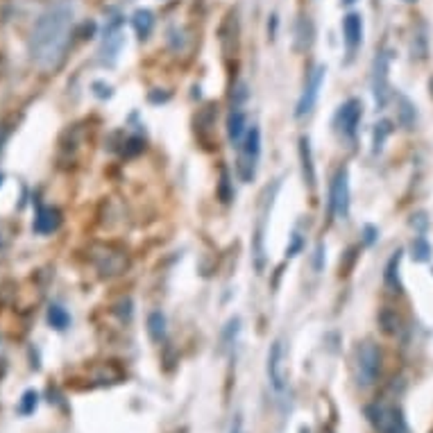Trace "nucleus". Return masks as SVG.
I'll use <instances>...</instances> for the list:
<instances>
[{
	"label": "nucleus",
	"mask_w": 433,
	"mask_h": 433,
	"mask_svg": "<svg viewBox=\"0 0 433 433\" xmlns=\"http://www.w3.org/2000/svg\"><path fill=\"white\" fill-rule=\"evenodd\" d=\"M71 26L73 7L68 3H57L39 16L30 36V57L36 66L53 71L61 64L71 43Z\"/></svg>",
	"instance_id": "1"
},
{
	"label": "nucleus",
	"mask_w": 433,
	"mask_h": 433,
	"mask_svg": "<svg viewBox=\"0 0 433 433\" xmlns=\"http://www.w3.org/2000/svg\"><path fill=\"white\" fill-rule=\"evenodd\" d=\"M241 152H239V177L243 182H252L256 175V164H259V157H261V132L259 127H250L245 134L243 143L239 145Z\"/></svg>",
	"instance_id": "2"
},
{
	"label": "nucleus",
	"mask_w": 433,
	"mask_h": 433,
	"mask_svg": "<svg viewBox=\"0 0 433 433\" xmlns=\"http://www.w3.org/2000/svg\"><path fill=\"white\" fill-rule=\"evenodd\" d=\"M381 372V352L375 343H363L356 352V383L361 388L372 386Z\"/></svg>",
	"instance_id": "3"
},
{
	"label": "nucleus",
	"mask_w": 433,
	"mask_h": 433,
	"mask_svg": "<svg viewBox=\"0 0 433 433\" xmlns=\"http://www.w3.org/2000/svg\"><path fill=\"white\" fill-rule=\"evenodd\" d=\"M365 417L379 433H404L406 424L400 408L390 404H370L365 406Z\"/></svg>",
	"instance_id": "4"
},
{
	"label": "nucleus",
	"mask_w": 433,
	"mask_h": 433,
	"mask_svg": "<svg viewBox=\"0 0 433 433\" xmlns=\"http://www.w3.org/2000/svg\"><path fill=\"white\" fill-rule=\"evenodd\" d=\"M325 73H327L325 66H315L311 75H308V80L304 84V91H302L300 100H298V107H295V118H304L315 109V103L320 98V89H323V82H325Z\"/></svg>",
	"instance_id": "5"
},
{
	"label": "nucleus",
	"mask_w": 433,
	"mask_h": 433,
	"mask_svg": "<svg viewBox=\"0 0 433 433\" xmlns=\"http://www.w3.org/2000/svg\"><path fill=\"white\" fill-rule=\"evenodd\" d=\"M331 212L340 220L350 216V175H348V168H340L331 182Z\"/></svg>",
	"instance_id": "6"
},
{
	"label": "nucleus",
	"mask_w": 433,
	"mask_h": 433,
	"mask_svg": "<svg viewBox=\"0 0 433 433\" xmlns=\"http://www.w3.org/2000/svg\"><path fill=\"white\" fill-rule=\"evenodd\" d=\"M363 116V105L361 100H356V98H352V100L345 103L340 109L336 118H333V125H336V130L345 136H352L358 127V120H361Z\"/></svg>",
	"instance_id": "7"
},
{
	"label": "nucleus",
	"mask_w": 433,
	"mask_h": 433,
	"mask_svg": "<svg viewBox=\"0 0 433 433\" xmlns=\"http://www.w3.org/2000/svg\"><path fill=\"white\" fill-rule=\"evenodd\" d=\"M268 379H270V386L275 388L277 392H281L283 388H286V372H283V343L281 340H275L270 345Z\"/></svg>",
	"instance_id": "8"
},
{
	"label": "nucleus",
	"mask_w": 433,
	"mask_h": 433,
	"mask_svg": "<svg viewBox=\"0 0 433 433\" xmlns=\"http://www.w3.org/2000/svg\"><path fill=\"white\" fill-rule=\"evenodd\" d=\"M388 55L381 53L375 59V75H372V91H375V103L383 107L388 103Z\"/></svg>",
	"instance_id": "9"
},
{
	"label": "nucleus",
	"mask_w": 433,
	"mask_h": 433,
	"mask_svg": "<svg viewBox=\"0 0 433 433\" xmlns=\"http://www.w3.org/2000/svg\"><path fill=\"white\" fill-rule=\"evenodd\" d=\"M343 34L345 43H348V51L354 53L363 41V19L358 14H348L343 19Z\"/></svg>",
	"instance_id": "10"
},
{
	"label": "nucleus",
	"mask_w": 433,
	"mask_h": 433,
	"mask_svg": "<svg viewBox=\"0 0 433 433\" xmlns=\"http://www.w3.org/2000/svg\"><path fill=\"white\" fill-rule=\"evenodd\" d=\"M247 134V118L241 109H234L227 118V136L234 145H241Z\"/></svg>",
	"instance_id": "11"
},
{
	"label": "nucleus",
	"mask_w": 433,
	"mask_h": 433,
	"mask_svg": "<svg viewBox=\"0 0 433 433\" xmlns=\"http://www.w3.org/2000/svg\"><path fill=\"white\" fill-rule=\"evenodd\" d=\"M300 159H302V172H304V182L308 187H315V166H313V152H311V141L302 136L300 139Z\"/></svg>",
	"instance_id": "12"
},
{
	"label": "nucleus",
	"mask_w": 433,
	"mask_h": 433,
	"mask_svg": "<svg viewBox=\"0 0 433 433\" xmlns=\"http://www.w3.org/2000/svg\"><path fill=\"white\" fill-rule=\"evenodd\" d=\"M59 222H61V216H59L57 209H51V207L39 209V214H36V218H34V231L51 234L59 227Z\"/></svg>",
	"instance_id": "13"
},
{
	"label": "nucleus",
	"mask_w": 433,
	"mask_h": 433,
	"mask_svg": "<svg viewBox=\"0 0 433 433\" xmlns=\"http://www.w3.org/2000/svg\"><path fill=\"white\" fill-rule=\"evenodd\" d=\"M132 26L136 30V34L141 36V39H145V36H150L152 28H155V16L150 9H139L136 14L132 16Z\"/></svg>",
	"instance_id": "14"
},
{
	"label": "nucleus",
	"mask_w": 433,
	"mask_h": 433,
	"mask_svg": "<svg viewBox=\"0 0 433 433\" xmlns=\"http://www.w3.org/2000/svg\"><path fill=\"white\" fill-rule=\"evenodd\" d=\"M147 333L155 343H162L166 338V315L162 311H155L147 315Z\"/></svg>",
	"instance_id": "15"
},
{
	"label": "nucleus",
	"mask_w": 433,
	"mask_h": 433,
	"mask_svg": "<svg viewBox=\"0 0 433 433\" xmlns=\"http://www.w3.org/2000/svg\"><path fill=\"white\" fill-rule=\"evenodd\" d=\"M48 323H51L55 329H59V331H64L68 325H71V315L64 311V308L61 306H57V304H53L51 308H48Z\"/></svg>",
	"instance_id": "16"
},
{
	"label": "nucleus",
	"mask_w": 433,
	"mask_h": 433,
	"mask_svg": "<svg viewBox=\"0 0 433 433\" xmlns=\"http://www.w3.org/2000/svg\"><path fill=\"white\" fill-rule=\"evenodd\" d=\"M400 261H402V252H395V256L386 266V283L390 288H400Z\"/></svg>",
	"instance_id": "17"
},
{
	"label": "nucleus",
	"mask_w": 433,
	"mask_h": 433,
	"mask_svg": "<svg viewBox=\"0 0 433 433\" xmlns=\"http://www.w3.org/2000/svg\"><path fill=\"white\" fill-rule=\"evenodd\" d=\"M397 100H400V120L404 122L406 127H411L413 122H415V107H413V103L408 100L406 95H402V93H397Z\"/></svg>",
	"instance_id": "18"
},
{
	"label": "nucleus",
	"mask_w": 433,
	"mask_h": 433,
	"mask_svg": "<svg viewBox=\"0 0 433 433\" xmlns=\"http://www.w3.org/2000/svg\"><path fill=\"white\" fill-rule=\"evenodd\" d=\"M36 404H39V392H36V390H26V392H23V397H21L19 411L23 415H30V413L36 411Z\"/></svg>",
	"instance_id": "19"
},
{
	"label": "nucleus",
	"mask_w": 433,
	"mask_h": 433,
	"mask_svg": "<svg viewBox=\"0 0 433 433\" xmlns=\"http://www.w3.org/2000/svg\"><path fill=\"white\" fill-rule=\"evenodd\" d=\"M411 252H413V259H415V261H429V256H431V245H429L422 236H417V239L411 243Z\"/></svg>",
	"instance_id": "20"
},
{
	"label": "nucleus",
	"mask_w": 433,
	"mask_h": 433,
	"mask_svg": "<svg viewBox=\"0 0 433 433\" xmlns=\"http://www.w3.org/2000/svg\"><path fill=\"white\" fill-rule=\"evenodd\" d=\"M390 120H381L375 125V152H379L383 147V141H386V136L390 134Z\"/></svg>",
	"instance_id": "21"
},
{
	"label": "nucleus",
	"mask_w": 433,
	"mask_h": 433,
	"mask_svg": "<svg viewBox=\"0 0 433 433\" xmlns=\"http://www.w3.org/2000/svg\"><path fill=\"white\" fill-rule=\"evenodd\" d=\"M372 241H375V229L365 227V243H372Z\"/></svg>",
	"instance_id": "22"
},
{
	"label": "nucleus",
	"mask_w": 433,
	"mask_h": 433,
	"mask_svg": "<svg viewBox=\"0 0 433 433\" xmlns=\"http://www.w3.org/2000/svg\"><path fill=\"white\" fill-rule=\"evenodd\" d=\"M231 433H241V419L236 422V427H234V431H231Z\"/></svg>",
	"instance_id": "23"
},
{
	"label": "nucleus",
	"mask_w": 433,
	"mask_h": 433,
	"mask_svg": "<svg viewBox=\"0 0 433 433\" xmlns=\"http://www.w3.org/2000/svg\"><path fill=\"white\" fill-rule=\"evenodd\" d=\"M343 3H348V5H352V3H356V0H343Z\"/></svg>",
	"instance_id": "24"
},
{
	"label": "nucleus",
	"mask_w": 433,
	"mask_h": 433,
	"mask_svg": "<svg viewBox=\"0 0 433 433\" xmlns=\"http://www.w3.org/2000/svg\"><path fill=\"white\" fill-rule=\"evenodd\" d=\"M0 184H3V175H0Z\"/></svg>",
	"instance_id": "25"
}]
</instances>
